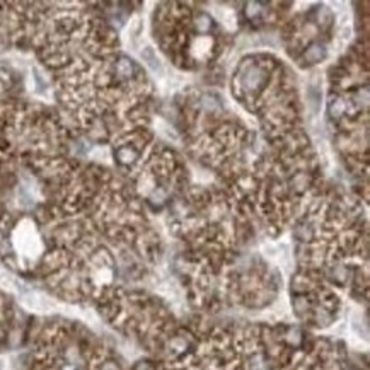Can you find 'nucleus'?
Wrapping results in <instances>:
<instances>
[{"mask_svg": "<svg viewBox=\"0 0 370 370\" xmlns=\"http://www.w3.org/2000/svg\"><path fill=\"white\" fill-rule=\"evenodd\" d=\"M0 370H4V362L0 360Z\"/></svg>", "mask_w": 370, "mask_h": 370, "instance_id": "obj_1", "label": "nucleus"}]
</instances>
